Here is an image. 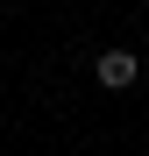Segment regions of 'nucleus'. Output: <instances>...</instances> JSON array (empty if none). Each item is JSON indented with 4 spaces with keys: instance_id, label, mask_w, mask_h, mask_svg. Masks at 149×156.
Instances as JSON below:
<instances>
[{
    "instance_id": "nucleus-1",
    "label": "nucleus",
    "mask_w": 149,
    "mask_h": 156,
    "mask_svg": "<svg viewBox=\"0 0 149 156\" xmlns=\"http://www.w3.org/2000/svg\"><path fill=\"white\" fill-rule=\"evenodd\" d=\"M92 71H99V85H107V92H128L142 64H135V50H99V64H92Z\"/></svg>"
}]
</instances>
